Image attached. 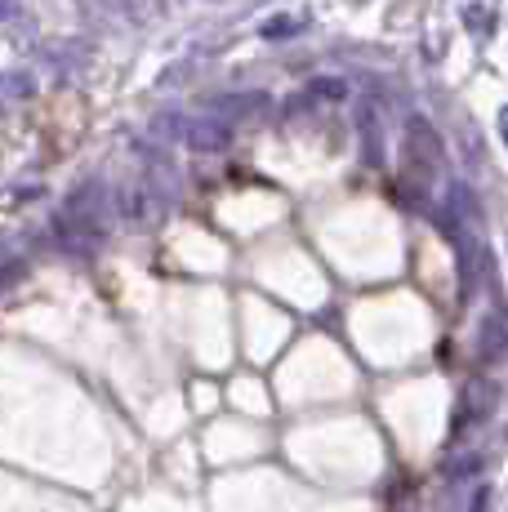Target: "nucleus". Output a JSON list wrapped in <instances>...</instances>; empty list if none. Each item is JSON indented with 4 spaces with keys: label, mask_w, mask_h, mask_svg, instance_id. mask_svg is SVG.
<instances>
[{
    "label": "nucleus",
    "mask_w": 508,
    "mask_h": 512,
    "mask_svg": "<svg viewBox=\"0 0 508 512\" xmlns=\"http://www.w3.org/2000/svg\"><path fill=\"white\" fill-rule=\"evenodd\" d=\"M477 388H482V383H468L464 401H459V410H455V432H468L473 423H482L491 415V401H477Z\"/></svg>",
    "instance_id": "1"
}]
</instances>
